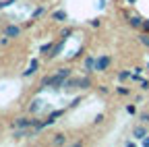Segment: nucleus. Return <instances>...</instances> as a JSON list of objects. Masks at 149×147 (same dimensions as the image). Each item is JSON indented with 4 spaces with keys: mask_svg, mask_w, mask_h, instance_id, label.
<instances>
[{
    "mask_svg": "<svg viewBox=\"0 0 149 147\" xmlns=\"http://www.w3.org/2000/svg\"><path fill=\"white\" fill-rule=\"evenodd\" d=\"M110 62H112L110 56H100V58L95 60V70H97V72H104V70L110 66Z\"/></svg>",
    "mask_w": 149,
    "mask_h": 147,
    "instance_id": "1",
    "label": "nucleus"
},
{
    "mask_svg": "<svg viewBox=\"0 0 149 147\" xmlns=\"http://www.w3.org/2000/svg\"><path fill=\"white\" fill-rule=\"evenodd\" d=\"M37 124V120H29V118H17L15 120V126H19V128H27V126H35Z\"/></svg>",
    "mask_w": 149,
    "mask_h": 147,
    "instance_id": "2",
    "label": "nucleus"
},
{
    "mask_svg": "<svg viewBox=\"0 0 149 147\" xmlns=\"http://www.w3.org/2000/svg\"><path fill=\"white\" fill-rule=\"evenodd\" d=\"M93 70H95V58L87 56L85 58V72H93Z\"/></svg>",
    "mask_w": 149,
    "mask_h": 147,
    "instance_id": "3",
    "label": "nucleus"
},
{
    "mask_svg": "<svg viewBox=\"0 0 149 147\" xmlns=\"http://www.w3.org/2000/svg\"><path fill=\"white\" fill-rule=\"evenodd\" d=\"M4 33H6V38H17V35H19V33H21V29H19L17 25H8Z\"/></svg>",
    "mask_w": 149,
    "mask_h": 147,
    "instance_id": "4",
    "label": "nucleus"
},
{
    "mask_svg": "<svg viewBox=\"0 0 149 147\" xmlns=\"http://www.w3.org/2000/svg\"><path fill=\"white\" fill-rule=\"evenodd\" d=\"M64 42H66V40L62 38L58 44H56V48H54V50H52V54H50V58H56V56H58V54L62 52V48H64Z\"/></svg>",
    "mask_w": 149,
    "mask_h": 147,
    "instance_id": "5",
    "label": "nucleus"
},
{
    "mask_svg": "<svg viewBox=\"0 0 149 147\" xmlns=\"http://www.w3.org/2000/svg\"><path fill=\"white\" fill-rule=\"evenodd\" d=\"M37 66H40V62H37V60H31V64H29V68L23 72V77H29V75H33V72L37 70Z\"/></svg>",
    "mask_w": 149,
    "mask_h": 147,
    "instance_id": "6",
    "label": "nucleus"
},
{
    "mask_svg": "<svg viewBox=\"0 0 149 147\" xmlns=\"http://www.w3.org/2000/svg\"><path fill=\"white\" fill-rule=\"evenodd\" d=\"M128 23H130V27H141L143 19H141V17H128Z\"/></svg>",
    "mask_w": 149,
    "mask_h": 147,
    "instance_id": "7",
    "label": "nucleus"
},
{
    "mask_svg": "<svg viewBox=\"0 0 149 147\" xmlns=\"http://www.w3.org/2000/svg\"><path fill=\"white\" fill-rule=\"evenodd\" d=\"M79 87H81V89L91 87V79H89V77H81V79H79Z\"/></svg>",
    "mask_w": 149,
    "mask_h": 147,
    "instance_id": "8",
    "label": "nucleus"
},
{
    "mask_svg": "<svg viewBox=\"0 0 149 147\" xmlns=\"http://www.w3.org/2000/svg\"><path fill=\"white\" fill-rule=\"evenodd\" d=\"M52 19H56V21H66V13H64V10H56V13L52 15Z\"/></svg>",
    "mask_w": 149,
    "mask_h": 147,
    "instance_id": "9",
    "label": "nucleus"
},
{
    "mask_svg": "<svg viewBox=\"0 0 149 147\" xmlns=\"http://www.w3.org/2000/svg\"><path fill=\"white\" fill-rule=\"evenodd\" d=\"M133 135H135L137 139H143V137L147 135V131H145V128H143V126H137V128H135V131H133Z\"/></svg>",
    "mask_w": 149,
    "mask_h": 147,
    "instance_id": "10",
    "label": "nucleus"
},
{
    "mask_svg": "<svg viewBox=\"0 0 149 147\" xmlns=\"http://www.w3.org/2000/svg\"><path fill=\"white\" fill-rule=\"evenodd\" d=\"M64 143H66L64 135H54V145H64Z\"/></svg>",
    "mask_w": 149,
    "mask_h": 147,
    "instance_id": "11",
    "label": "nucleus"
},
{
    "mask_svg": "<svg viewBox=\"0 0 149 147\" xmlns=\"http://www.w3.org/2000/svg\"><path fill=\"white\" fill-rule=\"evenodd\" d=\"M58 75H60V77H64V79H68V77H70V68H64V66H62V68H58Z\"/></svg>",
    "mask_w": 149,
    "mask_h": 147,
    "instance_id": "12",
    "label": "nucleus"
},
{
    "mask_svg": "<svg viewBox=\"0 0 149 147\" xmlns=\"http://www.w3.org/2000/svg\"><path fill=\"white\" fill-rule=\"evenodd\" d=\"M128 77H130V72H128V70H120V72H118V79H120V81H126Z\"/></svg>",
    "mask_w": 149,
    "mask_h": 147,
    "instance_id": "13",
    "label": "nucleus"
},
{
    "mask_svg": "<svg viewBox=\"0 0 149 147\" xmlns=\"http://www.w3.org/2000/svg\"><path fill=\"white\" fill-rule=\"evenodd\" d=\"M116 91H118L120 95H128V93H130V89H126V87H118Z\"/></svg>",
    "mask_w": 149,
    "mask_h": 147,
    "instance_id": "14",
    "label": "nucleus"
},
{
    "mask_svg": "<svg viewBox=\"0 0 149 147\" xmlns=\"http://www.w3.org/2000/svg\"><path fill=\"white\" fill-rule=\"evenodd\" d=\"M40 104H42L40 100H35V102H31V106H29V110H33V112H35V110H37V108H40Z\"/></svg>",
    "mask_w": 149,
    "mask_h": 147,
    "instance_id": "15",
    "label": "nucleus"
},
{
    "mask_svg": "<svg viewBox=\"0 0 149 147\" xmlns=\"http://www.w3.org/2000/svg\"><path fill=\"white\" fill-rule=\"evenodd\" d=\"M141 44L149 48V35H141Z\"/></svg>",
    "mask_w": 149,
    "mask_h": 147,
    "instance_id": "16",
    "label": "nucleus"
},
{
    "mask_svg": "<svg viewBox=\"0 0 149 147\" xmlns=\"http://www.w3.org/2000/svg\"><path fill=\"white\" fill-rule=\"evenodd\" d=\"M126 112H128L130 116H133V114L137 112V108H135V106H130V104H128V106H126Z\"/></svg>",
    "mask_w": 149,
    "mask_h": 147,
    "instance_id": "17",
    "label": "nucleus"
},
{
    "mask_svg": "<svg viewBox=\"0 0 149 147\" xmlns=\"http://www.w3.org/2000/svg\"><path fill=\"white\" fill-rule=\"evenodd\" d=\"M50 50H52V44H50V42H48V44H44V46H42V52H50Z\"/></svg>",
    "mask_w": 149,
    "mask_h": 147,
    "instance_id": "18",
    "label": "nucleus"
},
{
    "mask_svg": "<svg viewBox=\"0 0 149 147\" xmlns=\"http://www.w3.org/2000/svg\"><path fill=\"white\" fill-rule=\"evenodd\" d=\"M89 23H91V27H100V23H102V21H100V19H91Z\"/></svg>",
    "mask_w": 149,
    "mask_h": 147,
    "instance_id": "19",
    "label": "nucleus"
},
{
    "mask_svg": "<svg viewBox=\"0 0 149 147\" xmlns=\"http://www.w3.org/2000/svg\"><path fill=\"white\" fill-rule=\"evenodd\" d=\"M13 137H15V139H21V137H25V131H17Z\"/></svg>",
    "mask_w": 149,
    "mask_h": 147,
    "instance_id": "20",
    "label": "nucleus"
},
{
    "mask_svg": "<svg viewBox=\"0 0 149 147\" xmlns=\"http://www.w3.org/2000/svg\"><path fill=\"white\" fill-rule=\"evenodd\" d=\"M15 0H4V2H0V8H4V6H8V4H13Z\"/></svg>",
    "mask_w": 149,
    "mask_h": 147,
    "instance_id": "21",
    "label": "nucleus"
},
{
    "mask_svg": "<svg viewBox=\"0 0 149 147\" xmlns=\"http://www.w3.org/2000/svg\"><path fill=\"white\" fill-rule=\"evenodd\" d=\"M102 120H104V114H97V116H95V120H93V122H95V124H100Z\"/></svg>",
    "mask_w": 149,
    "mask_h": 147,
    "instance_id": "22",
    "label": "nucleus"
},
{
    "mask_svg": "<svg viewBox=\"0 0 149 147\" xmlns=\"http://www.w3.org/2000/svg\"><path fill=\"white\" fill-rule=\"evenodd\" d=\"M141 141H143V145H145V147H149V135H145Z\"/></svg>",
    "mask_w": 149,
    "mask_h": 147,
    "instance_id": "23",
    "label": "nucleus"
},
{
    "mask_svg": "<svg viewBox=\"0 0 149 147\" xmlns=\"http://www.w3.org/2000/svg\"><path fill=\"white\" fill-rule=\"evenodd\" d=\"M141 27H143L145 31H149V21H143V25H141Z\"/></svg>",
    "mask_w": 149,
    "mask_h": 147,
    "instance_id": "24",
    "label": "nucleus"
},
{
    "mask_svg": "<svg viewBox=\"0 0 149 147\" xmlns=\"http://www.w3.org/2000/svg\"><path fill=\"white\" fill-rule=\"evenodd\" d=\"M141 120H143V122H149V114H143V116H141Z\"/></svg>",
    "mask_w": 149,
    "mask_h": 147,
    "instance_id": "25",
    "label": "nucleus"
},
{
    "mask_svg": "<svg viewBox=\"0 0 149 147\" xmlns=\"http://www.w3.org/2000/svg\"><path fill=\"white\" fill-rule=\"evenodd\" d=\"M128 2H130V4H133V2H137V0H128Z\"/></svg>",
    "mask_w": 149,
    "mask_h": 147,
    "instance_id": "26",
    "label": "nucleus"
},
{
    "mask_svg": "<svg viewBox=\"0 0 149 147\" xmlns=\"http://www.w3.org/2000/svg\"><path fill=\"white\" fill-rule=\"evenodd\" d=\"M147 68H149V64H147Z\"/></svg>",
    "mask_w": 149,
    "mask_h": 147,
    "instance_id": "27",
    "label": "nucleus"
}]
</instances>
